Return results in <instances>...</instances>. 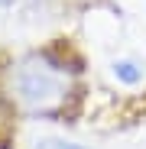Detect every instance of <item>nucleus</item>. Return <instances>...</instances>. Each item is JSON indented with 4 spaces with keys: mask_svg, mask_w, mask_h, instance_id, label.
I'll return each mask as SVG.
<instances>
[{
    "mask_svg": "<svg viewBox=\"0 0 146 149\" xmlns=\"http://www.w3.org/2000/svg\"><path fill=\"white\" fill-rule=\"evenodd\" d=\"M110 74H114L117 84L136 88V84H143V78H146V65L136 62V58H114V62H110Z\"/></svg>",
    "mask_w": 146,
    "mask_h": 149,
    "instance_id": "obj_2",
    "label": "nucleus"
},
{
    "mask_svg": "<svg viewBox=\"0 0 146 149\" xmlns=\"http://www.w3.org/2000/svg\"><path fill=\"white\" fill-rule=\"evenodd\" d=\"M68 68V49H45V52L16 58L7 71V94L10 101L29 117L39 120H59L68 110V101L75 97Z\"/></svg>",
    "mask_w": 146,
    "mask_h": 149,
    "instance_id": "obj_1",
    "label": "nucleus"
},
{
    "mask_svg": "<svg viewBox=\"0 0 146 149\" xmlns=\"http://www.w3.org/2000/svg\"><path fill=\"white\" fill-rule=\"evenodd\" d=\"M52 149H91V146H81V143H55Z\"/></svg>",
    "mask_w": 146,
    "mask_h": 149,
    "instance_id": "obj_3",
    "label": "nucleus"
}]
</instances>
